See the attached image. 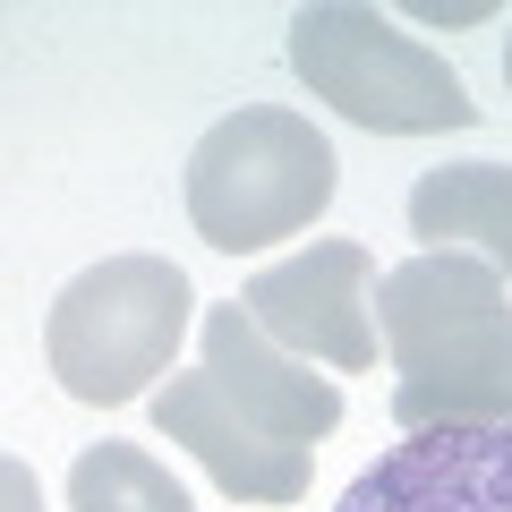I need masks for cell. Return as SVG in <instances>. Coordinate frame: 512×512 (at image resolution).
Masks as SVG:
<instances>
[{
  "label": "cell",
  "mask_w": 512,
  "mask_h": 512,
  "mask_svg": "<svg viewBox=\"0 0 512 512\" xmlns=\"http://www.w3.org/2000/svg\"><path fill=\"white\" fill-rule=\"evenodd\" d=\"M410 18H419V26H478V18H495V9H487V0H470V9H444V0H419Z\"/></svg>",
  "instance_id": "cell-13"
},
{
  "label": "cell",
  "mask_w": 512,
  "mask_h": 512,
  "mask_svg": "<svg viewBox=\"0 0 512 512\" xmlns=\"http://www.w3.org/2000/svg\"><path fill=\"white\" fill-rule=\"evenodd\" d=\"M0 495H9V512H43L35 470H26V461H0Z\"/></svg>",
  "instance_id": "cell-12"
},
{
  "label": "cell",
  "mask_w": 512,
  "mask_h": 512,
  "mask_svg": "<svg viewBox=\"0 0 512 512\" xmlns=\"http://www.w3.org/2000/svg\"><path fill=\"white\" fill-rule=\"evenodd\" d=\"M376 333L402 384H461L512 350L504 274L478 265V256L427 248L376 282Z\"/></svg>",
  "instance_id": "cell-4"
},
{
  "label": "cell",
  "mask_w": 512,
  "mask_h": 512,
  "mask_svg": "<svg viewBox=\"0 0 512 512\" xmlns=\"http://www.w3.org/2000/svg\"><path fill=\"white\" fill-rule=\"evenodd\" d=\"M239 308L274 333L291 359L376 367V291H367V248L359 239H316L291 265H265L239 291Z\"/></svg>",
  "instance_id": "cell-5"
},
{
  "label": "cell",
  "mask_w": 512,
  "mask_h": 512,
  "mask_svg": "<svg viewBox=\"0 0 512 512\" xmlns=\"http://www.w3.org/2000/svg\"><path fill=\"white\" fill-rule=\"evenodd\" d=\"M69 512H197L188 487L137 444H86L69 470Z\"/></svg>",
  "instance_id": "cell-10"
},
{
  "label": "cell",
  "mask_w": 512,
  "mask_h": 512,
  "mask_svg": "<svg viewBox=\"0 0 512 512\" xmlns=\"http://www.w3.org/2000/svg\"><path fill=\"white\" fill-rule=\"evenodd\" d=\"M504 86H512V43H504Z\"/></svg>",
  "instance_id": "cell-14"
},
{
  "label": "cell",
  "mask_w": 512,
  "mask_h": 512,
  "mask_svg": "<svg viewBox=\"0 0 512 512\" xmlns=\"http://www.w3.org/2000/svg\"><path fill=\"white\" fill-rule=\"evenodd\" d=\"M410 231L427 248L512 274V163H444L410 188Z\"/></svg>",
  "instance_id": "cell-9"
},
{
  "label": "cell",
  "mask_w": 512,
  "mask_h": 512,
  "mask_svg": "<svg viewBox=\"0 0 512 512\" xmlns=\"http://www.w3.org/2000/svg\"><path fill=\"white\" fill-rule=\"evenodd\" d=\"M333 512H512V427H410Z\"/></svg>",
  "instance_id": "cell-6"
},
{
  "label": "cell",
  "mask_w": 512,
  "mask_h": 512,
  "mask_svg": "<svg viewBox=\"0 0 512 512\" xmlns=\"http://www.w3.org/2000/svg\"><path fill=\"white\" fill-rule=\"evenodd\" d=\"M188 308L197 299H188V274L171 256H111V265L77 274L52 299V325H43L60 393L69 402H94V410L137 402L154 376H171Z\"/></svg>",
  "instance_id": "cell-3"
},
{
  "label": "cell",
  "mask_w": 512,
  "mask_h": 512,
  "mask_svg": "<svg viewBox=\"0 0 512 512\" xmlns=\"http://www.w3.org/2000/svg\"><path fill=\"white\" fill-rule=\"evenodd\" d=\"M154 427H163L171 444H188V453H197L231 495H248V504H299V495H308V444L265 436L205 367L197 376H171L163 393H154Z\"/></svg>",
  "instance_id": "cell-7"
},
{
  "label": "cell",
  "mask_w": 512,
  "mask_h": 512,
  "mask_svg": "<svg viewBox=\"0 0 512 512\" xmlns=\"http://www.w3.org/2000/svg\"><path fill=\"white\" fill-rule=\"evenodd\" d=\"M393 419L410 427H512V350L461 384H393Z\"/></svg>",
  "instance_id": "cell-11"
},
{
  "label": "cell",
  "mask_w": 512,
  "mask_h": 512,
  "mask_svg": "<svg viewBox=\"0 0 512 512\" xmlns=\"http://www.w3.org/2000/svg\"><path fill=\"white\" fill-rule=\"evenodd\" d=\"M205 376L282 444H316V436L342 427V393H333L325 376H308V359H291L239 299L205 316Z\"/></svg>",
  "instance_id": "cell-8"
},
{
  "label": "cell",
  "mask_w": 512,
  "mask_h": 512,
  "mask_svg": "<svg viewBox=\"0 0 512 512\" xmlns=\"http://www.w3.org/2000/svg\"><path fill=\"white\" fill-rule=\"evenodd\" d=\"M333 146L316 137L299 111L248 103L231 120H214L188 154V222L205 248H274L299 239L333 205Z\"/></svg>",
  "instance_id": "cell-1"
},
{
  "label": "cell",
  "mask_w": 512,
  "mask_h": 512,
  "mask_svg": "<svg viewBox=\"0 0 512 512\" xmlns=\"http://www.w3.org/2000/svg\"><path fill=\"white\" fill-rule=\"evenodd\" d=\"M291 69L316 103H333L342 120L376 128V137H436V128H470L478 103L419 35L359 9V0H316L291 18Z\"/></svg>",
  "instance_id": "cell-2"
}]
</instances>
